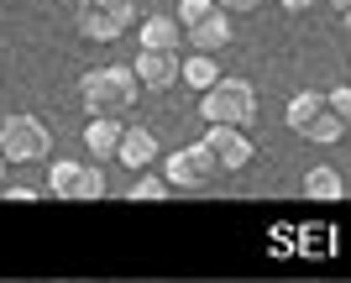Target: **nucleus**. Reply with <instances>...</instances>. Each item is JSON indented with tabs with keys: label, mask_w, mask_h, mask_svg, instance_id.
<instances>
[{
	"label": "nucleus",
	"mask_w": 351,
	"mask_h": 283,
	"mask_svg": "<svg viewBox=\"0 0 351 283\" xmlns=\"http://www.w3.org/2000/svg\"><path fill=\"white\" fill-rule=\"evenodd\" d=\"M142 95V79L136 69H121V63H105V69H89L79 79V100H84L89 116H126Z\"/></svg>",
	"instance_id": "nucleus-1"
},
{
	"label": "nucleus",
	"mask_w": 351,
	"mask_h": 283,
	"mask_svg": "<svg viewBox=\"0 0 351 283\" xmlns=\"http://www.w3.org/2000/svg\"><path fill=\"white\" fill-rule=\"evenodd\" d=\"M199 121H220V126H252L257 121V90L247 79L220 74L205 95H199Z\"/></svg>",
	"instance_id": "nucleus-2"
},
{
	"label": "nucleus",
	"mask_w": 351,
	"mask_h": 283,
	"mask_svg": "<svg viewBox=\"0 0 351 283\" xmlns=\"http://www.w3.org/2000/svg\"><path fill=\"white\" fill-rule=\"evenodd\" d=\"M0 147H5L11 168L47 163V158H53V132H47L37 116H27V110H11V116L0 121Z\"/></svg>",
	"instance_id": "nucleus-3"
},
{
	"label": "nucleus",
	"mask_w": 351,
	"mask_h": 283,
	"mask_svg": "<svg viewBox=\"0 0 351 283\" xmlns=\"http://www.w3.org/2000/svg\"><path fill=\"white\" fill-rule=\"evenodd\" d=\"M105 168L95 163H79V158H53L47 163V194L53 199H73V205H95L105 199Z\"/></svg>",
	"instance_id": "nucleus-4"
},
{
	"label": "nucleus",
	"mask_w": 351,
	"mask_h": 283,
	"mask_svg": "<svg viewBox=\"0 0 351 283\" xmlns=\"http://www.w3.org/2000/svg\"><path fill=\"white\" fill-rule=\"evenodd\" d=\"M162 173H168V184H173V189H199V184H210L215 173H226V168H220V158L210 152V142L199 136L194 147H178V152H168Z\"/></svg>",
	"instance_id": "nucleus-5"
},
{
	"label": "nucleus",
	"mask_w": 351,
	"mask_h": 283,
	"mask_svg": "<svg viewBox=\"0 0 351 283\" xmlns=\"http://www.w3.org/2000/svg\"><path fill=\"white\" fill-rule=\"evenodd\" d=\"M132 21H136L132 5H89V0H73V27H79L84 42H116Z\"/></svg>",
	"instance_id": "nucleus-6"
},
{
	"label": "nucleus",
	"mask_w": 351,
	"mask_h": 283,
	"mask_svg": "<svg viewBox=\"0 0 351 283\" xmlns=\"http://www.w3.org/2000/svg\"><path fill=\"white\" fill-rule=\"evenodd\" d=\"M132 69H136V79H142V90H152V95L184 84V58H178V47H142Z\"/></svg>",
	"instance_id": "nucleus-7"
},
{
	"label": "nucleus",
	"mask_w": 351,
	"mask_h": 283,
	"mask_svg": "<svg viewBox=\"0 0 351 283\" xmlns=\"http://www.w3.org/2000/svg\"><path fill=\"white\" fill-rule=\"evenodd\" d=\"M205 142H210V152L220 158V168L226 173H236V168H247L252 163V136H247V126H220V121H205Z\"/></svg>",
	"instance_id": "nucleus-8"
},
{
	"label": "nucleus",
	"mask_w": 351,
	"mask_h": 283,
	"mask_svg": "<svg viewBox=\"0 0 351 283\" xmlns=\"http://www.w3.org/2000/svg\"><path fill=\"white\" fill-rule=\"evenodd\" d=\"M231 37H236V27H231V11H210V16H199L194 27H184V42H194V53H220V47H231Z\"/></svg>",
	"instance_id": "nucleus-9"
},
{
	"label": "nucleus",
	"mask_w": 351,
	"mask_h": 283,
	"mask_svg": "<svg viewBox=\"0 0 351 283\" xmlns=\"http://www.w3.org/2000/svg\"><path fill=\"white\" fill-rule=\"evenodd\" d=\"M116 163L121 168H152L158 163V136H152V126H126V132H121Z\"/></svg>",
	"instance_id": "nucleus-10"
},
{
	"label": "nucleus",
	"mask_w": 351,
	"mask_h": 283,
	"mask_svg": "<svg viewBox=\"0 0 351 283\" xmlns=\"http://www.w3.org/2000/svg\"><path fill=\"white\" fill-rule=\"evenodd\" d=\"M121 116H89V126H84V147H89V158L95 163H110L116 158V147H121Z\"/></svg>",
	"instance_id": "nucleus-11"
},
{
	"label": "nucleus",
	"mask_w": 351,
	"mask_h": 283,
	"mask_svg": "<svg viewBox=\"0 0 351 283\" xmlns=\"http://www.w3.org/2000/svg\"><path fill=\"white\" fill-rule=\"evenodd\" d=\"M320 110H325V95H320V90H299V95L289 100V110H283V121H289L293 136H309V126L320 121Z\"/></svg>",
	"instance_id": "nucleus-12"
},
{
	"label": "nucleus",
	"mask_w": 351,
	"mask_h": 283,
	"mask_svg": "<svg viewBox=\"0 0 351 283\" xmlns=\"http://www.w3.org/2000/svg\"><path fill=\"white\" fill-rule=\"evenodd\" d=\"M136 42L142 47H178L184 42V21L178 16H147V21H136Z\"/></svg>",
	"instance_id": "nucleus-13"
},
{
	"label": "nucleus",
	"mask_w": 351,
	"mask_h": 283,
	"mask_svg": "<svg viewBox=\"0 0 351 283\" xmlns=\"http://www.w3.org/2000/svg\"><path fill=\"white\" fill-rule=\"evenodd\" d=\"M304 194H309V199H320V205H336L341 194H346V179H341L336 168H309V173H304Z\"/></svg>",
	"instance_id": "nucleus-14"
},
{
	"label": "nucleus",
	"mask_w": 351,
	"mask_h": 283,
	"mask_svg": "<svg viewBox=\"0 0 351 283\" xmlns=\"http://www.w3.org/2000/svg\"><path fill=\"white\" fill-rule=\"evenodd\" d=\"M220 79V69H215V53H189L184 58V84H189L194 95H205L210 84Z\"/></svg>",
	"instance_id": "nucleus-15"
},
{
	"label": "nucleus",
	"mask_w": 351,
	"mask_h": 283,
	"mask_svg": "<svg viewBox=\"0 0 351 283\" xmlns=\"http://www.w3.org/2000/svg\"><path fill=\"white\" fill-rule=\"evenodd\" d=\"M346 126H351V121H341L336 110L325 105V110H320V121L309 126V136H304V142H320V147H330V142H341V136H346Z\"/></svg>",
	"instance_id": "nucleus-16"
},
{
	"label": "nucleus",
	"mask_w": 351,
	"mask_h": 283,
	"mask_svg": "<svg viewBox=\"0 0 351 283\" xmlns=\"http://www.w3.org/2000/svg\"><path fill=\"white\" fill-rule=\"evenodd\" d=\"M168 194H173V184H168V173H142V179L132 184V199H168Z\"/></svg>",
	"instance_id": "nucleus-17"
},
{
	"label": "nucleus",
	"mask_w": 351,
	"mask_h": 283,
	"mask_svg": "<svg viewBox=\"0 0 351 283\" xmlns=\"http://www.w3.org/2000/svg\"><path fill=\"white\" fill-rule=\"evenodd\" d=\"M215 11V0H178V21H184V27H194V21H199V16H210Z\"/></svg>",
	"instance_id": "nucleus-18"
},
{
	"label": "nucleus",
	"mask_w": 351,
	"mask_h": 283,
	"mask_svg": "<svg viewBox=\"0 0 351 283\" xmlns=\"http://www.w3.org/2000/svg\"><path fill=\"white\" fill-rule=\"evenodd\" d=\"M325 105H330L341 121H351V84H330V90H325Z\"/></svg>",
	"instance_id": "nucleus-19"
},
{
	"label": "nucleus",
	"mask_w": 351,
	"mask_h": 283,
	"mask_svg": "<svg viewBox=\"0 0 351 283\" xmlns=\"http://www.w3.org/2000/svg\"><path fill=\"white\" fill-rule=\"evenodd\" d=\"M220 11H231V16H252V11H263L267 0H215Z\"/></svg>",
	"instance_id": "nucleus-20"
},
{
	"label": "nucleus",
	"mask_w": 351,
	"mask_h": 283,
	"mask_svg": "<svg viewBox=\"0 0 351 283\" xmlns=\"http://www.w3.org/2000/svg\"><path fill=\"white\" fill-rule=\"evenodd\" d=\"M0 194H5V199H21V205H32V199H37V189H11V184H5Z\"/></svg>",
	"instance_id": "nucleus-21"
},
{
	"label": "nucleus",
	"mask_w": 351,
	"mask_h": 283,
	"mask_svg": "<svg viewBox=\"0 0 351 283\" xmlns=\"http://www.w3.org/2000/svg\"><path fill=\"white\" fill-rule=\"evenodd\" d=\"M278 5H283V11H293V16H299V11H309V5H320V0H278Z\"/></svg>",
	"instance_id": "nucleus-22"
},
{
	"label": "nucleus",
	"mask_w": 351,
	"mask_h": 283,
	"mask_svg": "<svg viewBox=\"0 0 351 283\" xmlns=\"http://www.w3.org/2000/svg\"><path fill=\"white\" fill-rule=\"evenodd\" d=\"M5 173H11V158H5V147H0V189H5Z\"/></svg>",
	"instance_id": "nucleus-23"
},
{
	"label": "nucleus",
	"mask_w": 351,
	"mask_h": 283,
	"mask_svg": "<svg viewBox=\"0 0 351 283\" xmlns=\"http://www.w3.org/2000/svg\"><path fill=\"white\" fill-rule=\"evenodd\" d=\"M325 5H330L336 16H346V11H351V0H325Z\"/></svg>",
	"instance_id": "nucleus-24"
},
{
	"label": "nucleus",
	"mask_w": 351,
	"mask_h": 283,
	"mask_svg": "<svg viewBox=\"0 0 351 283\" xmlns=\"http://www.w3.org/2000/svg\"><path fill=\"white\" fill-rule=\"evenodd\" d=\"M89 5H132L136 11V0H89Z\"/></svg>",
	"instance_id": "nucleus-25"
},
{
	"label": "nucleus",
	"mask_w": 351,
	"mask_h": 283,
	"mask_svg": "<svg viewBox=\"0 0 351 283\" xmlns=\"http://www.w3.org/2000/svg\"><path fill=\"white\" fill-rule=\"evenodd\" d=\"M341 21H346V32H351V11H346V16H341Z\"/></svg>",
	"instance_id": "nucleus-26"
},
{
	"label": "nucleus",
	"mask_w": 351,
	"mask_h": 283,
	"mask_svg": "<svg viewBox=\"0 0 351 283\" xmlns=\"http://www.w3.org/2000/svg\"><path fill=\"white\" fill-rule=\"evenodd\" d=\"M346 58H351V47H346Z\"/></svg>",
	"instance_id": "nucleus-27"
}]
</instances>
